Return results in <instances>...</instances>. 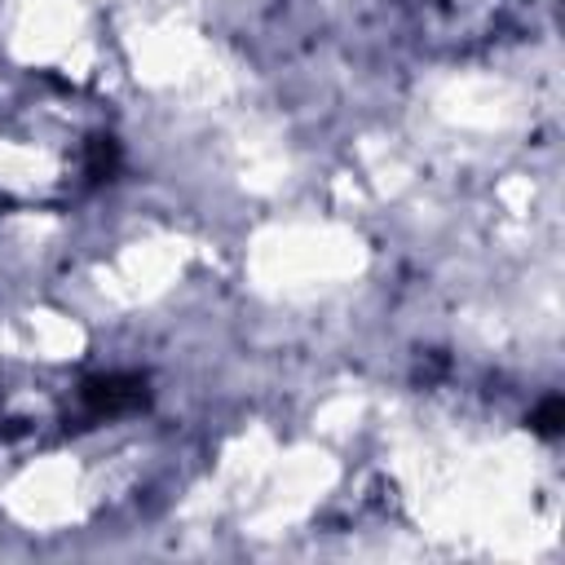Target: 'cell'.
<instances>
[{
    "instance_id": "obj_1",
    "label": "cell",
    "mask_w": 565,
    "mask_h": 565,
    "mask_svg": "<svg viewBox=\"0 0 565 565\" xmlns=\"http://www.w3.org/2000/svg\"><path fill=\"white\" fill-rule=\"evenodd\" d=\"M79 402L88 415L97 419H119V415H132L150 402V388H146V375H132V371H110V375H88L79 384Z\"/></svg>"
},
{
    "instance_id": "obj_2",
    "label": "cell",
    "mask_w": 565,
    "mask_h": 565,
    "mask_svg": "<svg viewBox=\"0 0 565 565\" xmlns=\"http://www.w3.org/2000/svg\"><path fill=\"white\" fill-rule=\"evenodd\" d=\"M530 428L539 433V437H561V428H565V402H561V393H547L539 406H534V415H530Z\"/></svg>"
}]
</instances>
